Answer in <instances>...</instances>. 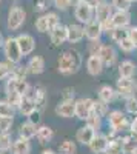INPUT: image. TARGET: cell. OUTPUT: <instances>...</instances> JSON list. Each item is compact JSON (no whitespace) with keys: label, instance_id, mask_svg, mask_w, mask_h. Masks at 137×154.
<instances>
[{"label":"cell","instance_id":"1","mask_svg":"<svg viewBox=\"0 0 137 154\" xmlns=\"http://www.w3.org/2000/svg\"><path fill=\"white\" fill-rule=\"evenodd\" d=\"M82 66V56L77 49H66L57 59V71L62 75L76 74Z\"/></svg>","mask_w":137,"mask_h":154},{"label":"cell","instance_id":"2","mask_svg":"<svg viewBox=\"0 0 137 154\" xmlns=\"http://www.w3.org/2000/svg\"><path fill=\"white\" fill-rule=\"evenodd\" d=\"M3 56L6 60H9L11 63H14V65H19V63L22 62L23 59V54H22V51H20V46L17 43V38L16 37H6L5 38V42H3Z\"/></svg>","mask_w":137,"mask_h":154},{"label":"cell","instance_id":"3","mask_svg":"<svg viewBox=\"0 0 137 154\" xmlns=\"http://www.w3.org/2000/svg\"><path fill=\"white\" fill-rule=\"evenodd\" d=\"M31 89V85L26 79L11 75L9 79L5 80V94H19V96H26Z\"/></svg>","mask_w":137,"mask_h":154},{"label":"cell","instance_id":"4","mask_svg":"<svg viewBox=\"0 0 137 154\" xmlns=\"http://www.w3.org/2000/svg\"><path fill=\"white\" fill-rule=\"evenodd\" d=\"M25 19H26V11L22 6L16 5L11 6V9L8 11V17H6V26L9 31H17L23 26Z\"/></svg>","mask_w":137,"mask_h":154},{"label":"cell","instance_id":"5","mask_svg":"<svg viewBox=\"0 0 137 154\" xmlns=\"http://www.w3.org/2000/svg\"><path fill=\"white\" fill-rule=\"evenodd\" d=\"M74 17L77 19V22L82 25H86L90 23L91 20L96 19V8L90 3L86 2H82L80 5H77L76 8H74Z\"/></svg>","mask_w":137,"mask_h":154},{"label":"cell","instance_id":"6","mask_svg":"<svg viewBox=\"0 0 137 154\" xmlns=\"http://www.w3.org/2000/svg\"><path fill=\"white\" fill-rule=\"evenodd\" d=\"M94 102L90 97H82L76 100V117L79 120H85L94 112Z\"/></svg>","mask_w":137,"mask_h":154},{"label":"cell","instance_id":"7","mask_svg":"<svg viewBox=\"0 0 137 154\" xmlns=\"http://www.w3.org/2000/svg\"><path fill=\"white\" fill-rule=\"evenodd\" d=\"M108 125H109L111 130L116 131V133H120V131H123V130H126L128 119H126L125 112H122L120 109L111 111V112L108 114Z\"/></svg>","mask_w":137,"mask_h":154},{"label":"cell","instance_id":"8","mask_svg":"<svg viewBox=\"0 0 137 154\" xmlns=\"http://www.w3.org/2000/svg\"><path fill=\"white\" fill-rule=\"evenodd\" d=\"M56 114L62 119L76 117V100H60L56 106Z\"/></svg>","mask_w":137,"mask_h":154},{"label":"cell","instance_id":"9","mask_svg":"<svg viewBox=\"0 0 137 154\" xmlns=\"http://www.w3.org/2000/svg\"><path fill=\"white\" fill-rule=\"evenodd\" d=\"M16 38H17V43H19V46H20V51H22L23 57L34 53V49H35V38H34L31 34L22 32V34H19Z\"/></svg>","mask_w":137,"mask_h":154},{"label":"cell","instance_id":"10","mask_svg":"<svg viewBox=\"0 0 137 154\" xmlns=\"http://www.w3.org/2000/svg\"><path fill=\"white\" fill-rule=\"evenodd\" d=\"M113 5L105 2V0H100V3L96 6V20H99L102 23V26L105 23H108L113 17Z\"/></svg>","mask_w":137,"mask_h":154},{"label":"cell","instance_id":"11","mask_svg":"<svg viewBox=\"0 0 137 154\" xmlns=\"http://www.w3.org/2000/svg\"><path fill=\"white\" fill-rule=\"evenodd\" d=\"M103 34V28H102V23L99 20H91L90 23L85 25V37L88 38L90 42H97L100 40V37Z\"/></svg>","mask_w":137,"mask_h":154},{"label":"cell","instance_id":"12","mask_svg":"<svg viewBox=\"0 0 137 154\" xmlns=\"http://www.w3.org/2000/svg\"><path fill=\"white\" fill-rule=\"evenodd\" d=\"M49 38L54 46H60L65 42H68V26L66 25H57L54 29L49 31Z\"/></svg>","mask_w":137,"mask_h":154},{"label":"cell","instance_id":"13","mask_svg":"<svg viewBox=\"0 0 137 154\" xmlns=\"http://www.w3.org/2000/svg\"><path fill=\"white\" fill-rule=\"evenodd\" d=\"M99 57H100V60L103 62L105 66H113L116 60H117V53L113 45H102L100 51H99Z\"/></svg>","mask_w":137,"mask_h":154},{"label":"cell","instance_id":"14","mask_svg":"<svg viewBox=\"0 0 137 154\" xmlns=\"http://www.w3.org/2000/svg\"><path fill=\"white\" fill-rule=\"evenodd\" d=\"M117 93L122 97H131L134 96V89H135V83L132 82V79H126V77H119L117 80Z\"/></svg>","mask_w":137,"mask_h":154},{"label":"cell","instance_id":"15","mask_svg":"<svg viewBox=\"0 0 137 154\" xmlns=\"http://www.w3.org/2000/svg\"><path fill=\"white\" fill-rule=\"evenodd\" d=\"M109 145V140L105 134H96V137L93 139V142L88 145L93 154H105Z\"/></svg>","mask_w":137,"mask_h":154},{"label":"cell","instance_id":"16","mask_svg":"<svg viewBox=\"0 0 137 154\" xmlns=\"http://www.w3.org/2000/svg\"><path fill=\"white\" fill-rule=\"evenodd\" d=\"M96 134H97V131L93 130L91 126H88V125L85 123L83 126H80L79 130H77L76 140H77L79 143H82V145H90L93 142V139L96 137Z\"/></svg>","mask_w":137,"mask_h":154},{"label":"cell","instance_id":"17","mask_svg":"<svg viewBox=\"0 0 137 154\" xmlns=\"http://www.w3.org/2000/svg\"><path fill=\"white\" fill-rule=\"evenodd\" d=\"M37 109V105H35V102H34V99L31 97V96H23L22 99H20V103H19V106H17V111L22 114V116H25V117H29V116L32 114V112H35Z\"/></svg>","mask_w":137,"mask_h":154},{"label":"cell","instance_id":"18","mask_svg":"<svg viewBox=\"0 0 137 154\" xmlns=\"http://www.w3.org/2000/svg\"><path fill=\"white\" fill-rule=\"evenodd\" d=\"M103 68H105V65L99 56H90L86 59V71H88L90 75H94V77L100 75L103 72Z\"/></svg>","mask_w":137,"mask_h":154},{"label":"cell","instance_id":"19","mask_svg":"<svg viewBox=\"0 0 137 154\" xmlns=\"http://www.w3.org/2000/svg\"><path fill=\"white\" fill-rule=\"evenodd\" d=\"M85 38V26L80 23L68 25V42L69 43H79Z\"/></svg>","mask_w":137,"mask_h":154},{"label":"cell","instance_id":"20","mask_svg":"<svg viewBox=\"0 0 137 154\" xmlns=\"http://www.w3.org/2000/svg\"><path fill=\"white\" fill-rule=\"evenodd\" d=\"M28 72L32 75H39L45 71V59L42 56H31L26 63Z\"/></svg>","mask_w":137,"mask_h":154},{"label":"cell","instance_id":"21","mask_svg":"<svg viewBox=\"0 0 137 154\" xmlns=\"http://www.w3.org/2000/svg\"><path fill=\"white\" fill-rule=\"evenodd\" d=\"M114 28H126L131 23V14L129 11H116L113 12V17H111Z\"/></svg>","mask_w":137,"mask_h":154},{"label":"cell","instance_id":"22","mask_svg":"<svg viewBox=\"0 0 137 154\" xmlns=\"http://www.w3.org/2000/svg\"><path fill=\"white\" fill-rule=\"evenodd\" d=\"M31 149H32V146H31V142L28 139L17 137L14 142H12L11 154H29Z\"/></svg>","mask_w":137,"mask_h":154},{"label":"cell","instance_id":"23","mask_svg":"<svg viewBox=\"0 0 137 154\" xmlns=\"http://www.w3.org/2000/svg\"><path fill=\"white\" fill-rule=\"evenodd\" d=\"M54 137V130L51 126L48 125H40L39 128H37V134H35V139L39 140L40 145H45L48 142H51Z\"/></svg>","mask_w":137,"mask_h":154},{"label":"cell","instance_id":"24","mask_svg":"<svg viewBox=\"0 0 137 154\" xmlns=\"http://www.w3.org/2000/svg\"><path fill=\"white\" fill-rule=\"evenodd\" d=\"M37 128H39V126H37L35 123H32V122H29V120H25V122L20 125V128H19V137L28 139V140L34 139L35 134H37Z\"/></svg>","mask_w":137,"mask_h":154},{"label":"cell","instance_id":"25","mask_svg":"<svg viewBox=\"0 0 137 154\" xmlns=\"http://www.w3.org/2000/svg\"><path fill=\"white\" fill-rule=\"evenodd\" d=\"M116 94H117V91L109 85H103V86L99 88V100L105 102L106 105H109L111 102L116 99Z\"/></svg>","mask_w":137,"mask_h":154},{"label":"cell","instance_id":"26","mask_svg":"<svg viewBox=\"0 0 137 154\" xmlns=\"http://www.w3.org/2000/svg\"><path fill=\"white\" fill-rule=\"evenodd\" d=\"M32 99H34V102H35V105H37V108H39V111H42L43 108H45V105H46V89L43 88V86H35V88H32Z\"/></svg>","mask_w":137,"mask_h":154},{"label":"cell","instance_id":"27","mask_svg":"<svg viewBox=\"0 0 137 154\" xmlns=\"http://www.w3.org/2000/svg\"><path fill=\"white\" fill-rule=\"evenodd\" d=\"M135 63L131 60H123L119 65V75L120 77H126V79H132L135 74Z\"/></svg>","mask_w":137,"mask_h":154},{"label":"cell","instance_id":"28","mask_svg":"<svg viewBox=\"0 0 137 154\" xmlns=\"http://www.w3.org/2000/svg\"><path fill=\"white\" fill-rule=\"evenodd\" d=\"M14 69H16V65H14V63H11L9 60L0 62V80L9 79V77L14 74Z\"/></svg>","mask_w":137,"mask_h":154},{"label":"cell","instance_id":"29","mask_svg":"<svg viewBox=\"0 0 137 154\" xmlns=\"http://www.w3.org/2000/svg\"><path fill=\"white\" fill-rule=\"evenodd\" d=\"M105 154H125V148H123V140L119 139V137L114 139V140H111Z\"/></svg>","mask_w":137,"mask_h":154},{"label":"cell","instance_id":"30","mask_svg":"<svg viewBox=\"0 0 137 154\" xmlns=\"http://www.w3.org/2000/svg\"><path fill=\"white\" fill-rule=\"evenodd\" d=\"M16 111H17V109L12 106L6 99L0 100V117H14Z\"/></svg>","mask_w":137,"mask_h":154},{"label":"cell","instance_id":"31","mask_svg":"<svg viewBox=\"0 0 137 154\" xmlns=\"http://www.w3.org/2000/svg\"><path fill=\"white\" fill-rule=\"evenodd\" d=\"M59 154H77V145L76 142L66 139L59 145Z\"/></svg>","mask_w":137,"mask_h":154},{"label":"cell","instance_id":"32","mask_svg":"<svg viewBox=\"0 0 137 154\" xmlns=\"http://www.w3.org/2000/svg\"><path fill=\"white\" fill-rule=\"evenodd\" d=\"M12 142H14V139H12L11 133H0V151L2 152L11 151Z\"/></svg>","mask_w":137,"mask_h":154},{"label":"cell","instance_id":"33","mask_svg":"<svg viewBox=\"0 0 137 154\" xmlns=\"http://www.w3.org/2000/svg\"><path fill=\"white\" fill-rule=\"evenodd\" d=\"M34 25H35V29L39 31L40 34L49 32V25H48V19H46V16H45V14H42V16L37 17Z\"/></svg>","mask_w":137,"mask_h":154},{"label":"cell","instance_id":"34","mask_svg":"<svg viewBox=\"0 0 137 154\" xmlns=\"http://www.w3.org/2000/svg\"><path fill=\"white\" fill-rule=\"evenodd\" d=\"M109 37L113 38L116 43H119V42L123 40V38L128 37V29H126V28H114L113 31H111Z\"/></svg>","mask_w":137,"mask_h":154},{"label":"cell","instance_id":"35","mask_svg":"<svg viewBox=\"0 0 137 154\" xmlns=\"http://www.w3.org/2000/svg\"><path fill=\"white\" fill-rule=\"evenodd\" d=\"M111 5L116 11H129L132 0H111Z\"/></svg>","mask_w":137,"mask_h":154},{"label":"cell","instance_id":"36","mask_svg":"<svg viewBox=\"0 0 137 154\" xmlns=\"http://www.w3.org/2000/svg\"><path fill=\"white\" fill-rule=\"evenodd\" d=\"M86 125L88 126H91L93 130H100V126H102V117L99 114H96V112H93L88 119H86Z\"/></svg>","mask_w":137,"mask_h":154},{"label":"cell","instance_id":"37","mask_svg":"<svg viewBox=\"0 0 137 154\" xmlns=\"http://www.w3.org/2000/svg\"><path fill=\"white\" fill-rule=\"evenodd\" d=\"M125 109H126V112H129L132 116H137V97L135 96H131V97L126 99Z\"/></svg>","mask_w":137,"mask_h":154},{"label":"cell","instance_id":"38","mask_svg":"<svg viewBox=\"0 0 137 154\" xmlns=\"http://www.w3.org/2000/svg\"><path fill=\"white\" fill-rule=\"evenodd\" d=\"M12 123H14V117H0V133H9Z\"/></svg>","mask_w":137,"mask_h":154},{"label":"cell","instance_id":"39","mask_svg":"<svg viewBox=\"0 0 137 154\" xmlns=\"http://www.w3.org/2000/svg\"><path fill=\"white\" fill-rule=\"evenodd\" d=\"M94 112L99 114L100 117H103V116L108 114V105L105 103V102H102V100H96L94 102Z\"/></svg>","mask_w":137,"mask_h":154},{"label":"cell","instance_id":"40","mask_svg":"<svg viewBox=\"0 0 137 154\" xmlns=\"http://www.w3.org/2000/svg\"><path fill=\"white\" fill-rule=\"evenodd\" d=\"M46 19H48V25H49V31L54 29L57 25H60V19H59V14L57 12H46Z\"/></svg>","mask_w":137,"mask_h":154},{"label":"cell","instance_id":"41","mask_svg":"<svg viewBox=\"0 0 137 154\" xmlns=\"http://www.w3.org/2000/svg\"><path fill=\"white\" fill-rule=\"evenodd\" d=\"M119 45V48L123 51V53H132V51L135 49V46H134V43L129 40V38L126 37V38H123V40L122 42H119L117 43Z\"/></svg>","mask_w":137,"mask_h":154},{"label":"cell","instance_id":"42","mask_svg":"<svg viewBox=\"0 0 137 154\" xmlns=\"http://www.w3.org/2000/svg\"><path fill=\"white\" fill-rule=\"evenodd\" d=\"M53 5L59 11H68L71 6V0H53Z\"/></svg>","mask_w":137,"mask_h":154},{"label":"cell","instance_id":"43","mask_svg":"<svg viewBox=\"0 0 137 154\" xmlns=\"http://www.w3.org/2000/svg\"><path fill=\"white\" fill-rule=\"evenodd\" d=\"M28 68L26 66H20V65H16V69H14V74L12 75H16V77H20V79H26V75H28Z\"/></svg>","mask_w":137,"mask_h":154},{"label":"cell","instance_id":"44","mask_svg":"<svg viewBox=\"0 0 137 154\" xmlns=\"http://www.w3.org/2000/svg\"><path fill=\"white\" fill-rule=\"evenodd\" d=\"M100 48H102L100 40L91 42V43H90V56H97V54H99V51H100Z\"/></svg>","mask_w":137,"mask_h":154},{"label":"cell","instance_id":"45","mask_svg":"<svg viewBox=\"0 0 137 154\" xmlns=\"http://www.w3.org/2000/svg\"><path fill=\"white\" fill-rule=\"evenodd\" d=\"M46 8H48V0H35L34 9H35L37 12H45Z\"/></svg>","mask_w":137,"mask_h":154},{"label":"cell","instance_id":"46","mask_svg":"<svg viewBox=\"0 0 137 154\" xmlns=\"http://www.w3.org/2000/svg\"><path fill=\"white\" fill-rule=\"evenodd\" d=\"M128 38L134 43V46L137 48V26H131L128 29Z\"/></svg>","mask_w":137,"mask_h":154},{"label":"cell","instance_id":"47","mask_svg":"<svg viewBox=\"0 0 137 154\" xmlns=\"http://www.w3.org/2000/svg\"><path fill=\"white\" fill-rule=\"evenodd\" d=\"M62 100H74V88H65L62 93Z\"/></svg>","mask_w":137,"mask_h":154},{"label":"cell","instance_id":"48","mask_svg":"<svg viewBox=\"0 0 137 154\" xmlns=\"http://www.w3.org/2000/svg\"><path fill=\"white\" fill-rule=\"evenodd\" d=\"M28 120L32 122V123H35V125H39V123H40V111L37 109L35 112H32L29 117H28Z\"/></svg>","mask_w":137,"mask_h":154},{"label":"cell","instance_id":"49","mask_svg":"<svg viewBox=\"0 0 137 154\" xmlns=\"http://www.w3.org/2000/svg\"><path fill=\"white\" fill-rule=\"evenodd\" d=\"M129 131H131L132 136H137V117H134V120L131 122V125H129Z\"/></svg>","mask_w":137,"mask_h":154},{"label":"cell","instance_id":"50","mask_svg":"<svg viewBox=\"0 0 137 154\" xmlns=\"http://www.w3.org/2000/svg\"><path fill=\"white\" fill-rule=\"evenodd\" d=\"M83 2H86V3H90V5H93L94 8L100 3V0H83Z\"/></svg>","mask_w":137,"mask_h":154},{"label":"cell","instance_id":"51","mask_svg":"<svg viewBox=\"0 0 137 154\" xmlns=\"http://www.w3.org/2000/svg\"><path fill=\"white\" fill-rule=\"evenodd\" d=\"M40 154H57V152H56L54 149H49V148H48V149H43Z\"/></svg>","mask_w":137,"mask_h":154},{"label":"cell","instance_id":"52","mask_svg":"<svg viewBox=\"0 0 137 154\" xmlns=\"http://www.w3.org/2000/svg\"><path fill=\"white\" fill-rule=\"evenodd\" d=\"M82 2H83V0H71V5H72V6H77V5H80Z\"/></svg>","mask_w":137,"mask_h":154},{"label":"cell","instance_id":"53","mask_svg":"<svg viewBox=\"0 0 137 154\" xmlns=\"http://www.w3.org/2000/svg\"><path fill=\"white\" fill-rule=\"evenodd\" d=\"M3 42H5V37H3V34H2V31H0V48L3 46Z\"/></svg>","mask_w":137,"mask_h":154},{"label":"cell","instance_id":"54","mask_svg":"<svg viewBox=\"0 0 137 154\" xmlns=\"http://www.w3.org/2000/svg\"><path fill=\"white\" fill-rule=\"evenodd\" d=\"M0 154H6V152H2V151H0Z\"/></svg>","mask_w":137,"mask_h":154},{"label":"cell","instance_id":"55","mask_svg":"<svg viewBox=\"0 0 137 154\" xmlns=\"http://www.w3.org/2000/svg\"><path fill=\"white\" fill-rule=\"evenodd\" d=\"M135 91H137V83H135Z\"/></svg>","mask_w":137,"mask_h":154},{"label":"cell","instance_id":"56","mask_svg":"<svg viewBox=\"0 0 137 154\" xmlns=\"http://www.w3.org/2000/svg\"><path fill=\"white\" fill-rule=\"evenodd\" d=\"M12 2H19V0H12Z\"/></svg>","mask_w":137,"mask_h":154},{"label":"cell","instance_id":"57","mask_svg":"<svg viewBox=\"0 0 137 154\" xmlns=\"http://www.w3.org/2000/svg\"><path fill=\"white\" fill-rule=\"evenodd\" d=\"M134 2H137V0H132V3H134Z\"/></svg>","mask_w":137,"mask_h":154},{"label":"cell","instance_id":"58","mask_svg":"<svg viewBox=\"0 0 137 154\" xmlns=\"http://www.w3.org/2000/svg\"><path fill=\"white\" fill-rule=\"evenodd\" d=\"M135 142H137V136H135Z\"/></svg>","mask_w":137,"mask_h":154},{"label":"cell","instance_id":"59","mask_svg":"<svg viewBox=\"0 0 137 154\" xmlns=\"http://www.w3.org/2000/svg\"><path fill=\"white\" fill-rule=\"evenodd\" d=\"M0 3H2V0H0Z\"/></svg>","mask_w":137,"mask_h":154}]
</instances>
